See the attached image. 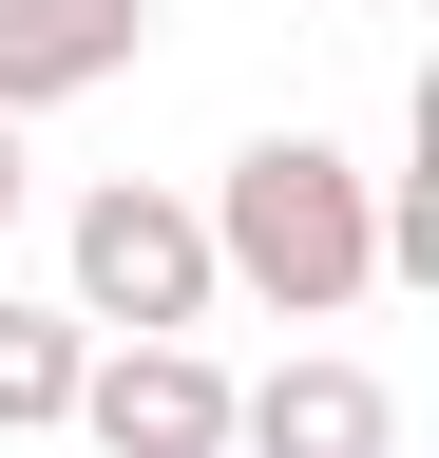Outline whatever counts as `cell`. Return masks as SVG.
Here are the masks:
<instances>
[{"instance_id": "6da1fadb", "label": "cell", "mask_w": 439, "mask_h": 458, "mask_svg": "<svg viewBox=\"0 0 439 458\" xmlns=\"http://www.w3.org/2000/svg\"><path fill=\"white\" fill-rule=\"evenodd\" d=\"M191 229H210V286H249V306H287V325H344L382 286V172L325 153V134L230 153V191H210Z\"/></svg>"}, {"instance_id": "7a4b0ae2", "label": "cell", "mask_w": 439, "mask_h": 458, "mask_svg": "<svg viewBox=\"0 0 439 458\" xmlns=\"http://www.w3.org/2000/svg\"><path fill=\"white\" fill-rule=\"evenodd\" d=\"M58 325H134V344H191L210 325V229L173 210V191H77V306Z\"/></svg>"}, {"instance_id": "3957f363", "label": "cell", "mask_w": 439, "mask_h": 458, "mask_svg": "<svg viewBox=\"0 0 439 458\" xmlns=\"http://www.w3.org/2000/svg\"><path fill=\"white\" fill-rule=\"evenodd\" d=\"M58 439L77 458H230V363L210 344H96Z\"/></svg>"}, {"instance_id": "277c9868", "label": "cell", "mask_w": 439, "mask_h": 458, "mask_svg": "<svg viewBox=\"0 0 439 458\" xmlns=\"http://www.w3.org/2000/svg\"><path fill=\"white\" fill-rule=\"evenodd\" d=\"M134 38H153V0H0V134L96 96V77H134Z\"/></svg>"}, {"instance_id": "5b68a950", "label": "cell", "mask_w": 439, "mask_h": 458, "mask_svg": "<svg viewBox=\"0 0 439 458\" xmlns=\"http://www.w3.org/2000/svg\"><path fill=\"white\" fill-rule=\"evenodd\" d=\"M230 439L249 458H401V401L363 363H287V382H230Z\"/></svg>"}, {"instance_id": "8992f818", "label": "cell", "mask_w": 439, "mask_h": 458, "mask_svg": "<svg viewBox=\"0 0 439 458\" xmlns=\"http://www.w3.org/2000/svg\"><path fill=\"white\" fill-rule=\"evenodd\" d=\"M77 363H96V344L58 306H0V439H58L77 420Z\"/></svg>"}, {"instance_id": "52a82bcc", "label": "cell", "mask_w": 439, "mask_h": 458, "mask_svg": "<svg viewBox=\"0 0 439 458\" xmlns=\"http://www.w3.org/2000/svg\"><path fill=\"white\" fill-rule=\"evenodd\" d=\"M0 229H20V134H0Z\"/></svg>"}, {"instance_id": "ba28073f", "label": "cell", "mask_w": 439, "mask_h": 458, "mask_svg": "<svg viewBox=\"0 0 439 458\" xmlns=\"http://www.w3.org/2000/svg\"><path fill=\"white\" fill-rule=\"evenodd\" d=\"M58 458H77V439H58Z\"/></svg>"}]
</instances>
